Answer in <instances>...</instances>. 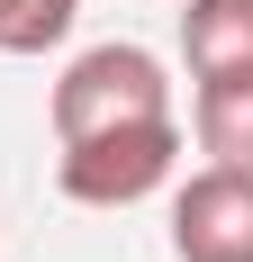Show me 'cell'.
<instances>
[{
	"mask_svg": "<svg viewBox=\"0 0 253 262\" xmlns=\"http://www.w3.org/2000/svg\"><path fill=\"white\" fill-rule=\"evenodd\" d=\"M181 63L199 73H244L253 63V0H181Z\"/></svg>",
	"mask_w": 253,
	"mask_h": 262,
	"instance_id": "cell-5",
	"label": "cell"
},
{
	"mask_svg": "<svg viewBox=\"0 0 253 262\" xmlns=\"http://www.w3.org/2000/svg\"><path fill=\"white\" fill-rule=\"evenodd\" d=\"M81 18V0H0V54H46L64 46Z\"/></svg>",
	"mask_w": 253,
	"mask_h": 262,
	"instance_id": "cell-6",
	"label": "cell"
},
{
	"mask_svg": "<svg viewBox=\"0 0 253 262\" xmlns=\"http://www.w3.org/2000/svg\"><path fill=\"white\" fill-rule=\"evenodd\" d=\"M190 136L208 163H253V63L244 73H199L190 91Z\"/></svg>",
	"mask_w": 253,
	"mask_h": 262,
	"instance_id": "cell-4",
	"label": "cell"
},
{
	"mask_svg": "<svg viewBox=\"0 0 253 262\" xmlns=\"http://www.w3.org/2000/svg\"><path fill=\"white\" fill-rule=\"evenodd\" d=\"M172 262H253V163L172 172Z\"/></svg>",
	"mask_w": 253,
	"mask_h": 262,
	"instance_id": "cell-3",
	"label": "cell"
},
{
	"mask_svg": "<svg viewBox=\"0 0 253 262\" xmlns=\"http://www.w3.org/2000/svg\"><path fill=\"white\" fill-rule=\"evenodd\" d=\"M126 118H172V73L154 46H81L54 81V145Z\"/></svg>",
	"mask_w": 253,
	"mask_h": 262,
	"instance_id": "cell-2",
	"label": "cell"
},
{
	"mask_svg": "<svg viewBox=\"0 0 253 262\" xmlns=\"http://www.w3.org/2000/svg\"><path fill=\"white\" fill-rule=\"evenodd\" d=\"M181 172V118H126V127L64 136L54 154V190L73 208H136L154 190H172Z\"/></svg>",
	"mask_w": 253,
	"mask_h": 262,
	"instance_id": "cell-1",
	"label": "cell"
}]
</instances>
